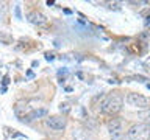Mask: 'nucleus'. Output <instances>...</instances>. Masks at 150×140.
Masks as SVG:
<instances>
[{
	"instance_id": "f257e3e1",
	"label": "nucleus",
	"mask_w": 150,
	"mask_h": 140,
	"mask_svg": "<svg viewBox=\"0 0 150 140\" xmlns=\"http://www.w3.org/2000/svg\"><path fill=\"white\" fill-rule=\"evenodd\" d=\"M122 106H124V100L119 93H110L106 95L98 104V111L102 114H108V115H114L119 114L122 111Z\"/></svg>"
},
{
	"instance_id": "f03ea898",
	"label": "nucleus",
	"mask_w": 150,
	"mask_h": 140,
	"mask_svg": "<svg viewBox=\"0 0 150 140\" xmlns=\"http://www.w3.org/2000/svg\"><path fill=\"white\" fill-rule=\"evenodd\" d=\"M150 139V126L145 123L133 125L127 131V134H122L120 137L114 140H149Z\"/></svg>"
},
{
	"instance_id": "7ed1b4c3",
	"label": "nucleus",
	"mask_w": 150,
	"mask_h": 140,
	"mask_svg": "<svg viewBox=\"0 0 150 140\" xmlns=\"http://www.w3.org/2000/svg\"><path fill=\"white\" fill-rule=\"evenodd\" d=\"M127 104L134 109H150V98L141 95V93H128L125 98Z\"/></svg>"
},
{
	"instance_id": "20e7f679",
	"label": "nucleus",
	"mask_w": 150,
	"mask_h": 140,
	"mask_svg": "<svg viewBox=\"0 0 150 140\" xmlns=\"http://www.w3.org/2000/svg\"><path fill=\"white\" fill-rule=\"evenodd\" d=\"M106 128H108V132L111 135V140L120 137L124 134V125H122V121L119 118H111L106 123Z\"/></svg>"
},
{
	"instance_id": "39448f33",
	"label": "nucleus",
	"mask_w": 150,
	"mask_h": 140,
	"mask_svg": "<svg viewBox=\"0 0 150 140\" xmlns=\"http://www.w3.org/2000/svg\"><path fill=\"white\" fill-rule=\"evenodd\" d=\"M45 125L53 131H63L66 128V118L59 115H52L49 118H45Z\"/></svg>"
},
{
	"instance_id": "423d86ee",
	"label": "nucleus",
	"mask_w": 150,
	"mask_h": 140,
	"mask_svg": "<svg viewBox=\"0 0 150 140\" xmlns=\"http://www.w3.org/2000/svg\"><path fill=\"white\" fill-rule=\"evenodd\" d=\"M47 115V109L45 107H39V109H35L31 112H28V114L22 118V121H25V123H31V121H35L38 118H42V117Z\"/></svg>"
},
{
	"instance_id": "0eeeda50",
	"label": "nucleus",
	"mask_w": 150,
	"mask_h": 140,
	"mask_svg": "<svg viewBox=\"0 0 150 140\" xmlns=\"http://www.w3.org/2000/svg\"><path fill=\"white\" fill-rule=\"evenodd\" d=\"M28 22H31L33 25L42 27V25L47 23V17L41 11H31L30 14H28Z\"/></svg>"
},
{
	"instance_id": "6e6552de",
	"label": "nucleus",
	"mask_w": 150,
	"mask_h": 140,
	"mask_svg": "<svg viewBox=\"0 0 150 140\" xmlns=\"http://www.w3.org/2000/svg\"><path fill=\"white\" fill-rule=\"evenodd\" d=\"M6 3L5 2H0V20H3L5 16H6Z\"/></svg>"
},
{
	"instance_id": "1a4fd4ad",
	"label": "nucleus",
	"mask_w": 150,
	"mask_h": 140,
	"mask_svg": "<svg viewBox=\"0 0 150 140\" xmlns=\"http://www.w3.org/2000/svg\"><path fill=\"white\" fill-rule=\"evenodd\" d=\"M74 139H75V140H91L88 134L84 135V137H81V132H80V129H78V131H74Z\"/></svg>"
},
{
	"instance_id": "9d476101",
	"label": "nucleus",
	"mask_w": 150,
	"mask_h": 140,
	"mask_svg": "<svg viewBox=\"0 0 150 140\" xmlns=\"http://www.w3.org/2000/svg\"><path fill=\"white\" fill-rule=\"evenodd\" d=\"M0 42H3V44H9V42H11V36L5 34V33H0Z\"/></svg>"
},
{
	"instance_id": "9b49d317",
	"label": "nucleus",
	"mask_w": 150,
	"mask_h": 140,
	"mask_svg": "<svg viewBox=\"0 0 150 140\" xmlns=\"http://www.w3.org/2000/svg\"><path fill=\"white\" fill-rule=\"evenodd\" d=\"M59 111L63 112V114H69L70 107H69V104H67V103H61V104H59Z\"/></svg>"
},
{
	"instance_id": "f8f14e48",
	"label": "nucleus",
	"mask_w": 150,
	"mask_h": 140,
	"mask_svg": "<svg viewBox=\"0 0 150 140\" xmlns=\"http://www.w3.org/2000/svg\"><path fill=\"white\" fill-rule=\"evenodd\" d=\"M141 118L145 121V125H149V123H150V112H145V114H142V115H141Z\"/></svg>"
},
{
	"instance_id": "ddd939ff",
	"label": "nucleus",
	"mask_w": 150,
	"mask_h": 140,
	"mask_svg": "<svg viewBox=\"0 0 150 140\" xmlns=\"http://www.w3.org/2000/svg\"><path fill=\"white\" fill-rule=\"evenodd\" d=\"M14 13H16V17L19 19V20H21V19H22V14H21V6H19V5H16V8H14Z\"/></svg>"
},
{
	"instance_id": "4468645a",
	"label": "nucleus",
	"mask_w": 150,
	"mask_h": 140,
	"mask_svg": "<svg viewBox=\"0 0 150 140\" xmlns=\"http://www.w3.org/2000/svg\"><path fill=\"white\" fill-rule=\"evenodd\" d=\"M45 59H47V61H53V59H55L53 53H45Z\"/></svg>"
},
{
	"instance_id": "2eb2a0df",
	"label": "nucleus",
	"mask_w": 150,
	"mask_h": 140,
	"mask_svg": "<svg viewBox=\"0 0 150 140\" xmlns=\"http://www.w3.org/2000/svg\"><path fill=\"white\" fill-rule=\"evenodd\" d=\"M66 73H67V70H66V69H63V70H59V72H58V75H66Z\"/></svg>"
},
{
	"instance_id": "dca6fc26",
	"label": "nucleus",
	"mask_w": 150,
	"mask_h": 140,
	"mask_svg": "<svg viewBox=\"0 0 150 140\" xmlns=\"http://www.w3.org/2000/svg\"><path fill=\"white\" fill-rule=\"evenodd\" d=\"M27 75H28V76H30V78H33V76H35V75H33V72H31V70H28V72H27Z\"/></svg>"
},
{
	"instance_id": "f3484780",
	"label": "nucleus",
	"mask_w": 150,
	"mask_h": 140,
	"mask_svg": "<svg viewBox=\"0 0 150 140\" xmlns=\"http://www.w3.org/2000/svg\"><path fill=\"white\" fill-rule=\"evenodd\" d=\"M8 83H9V81H8V76H5V78H3V84H8Z\"/></svg>"
}]
</instances>
